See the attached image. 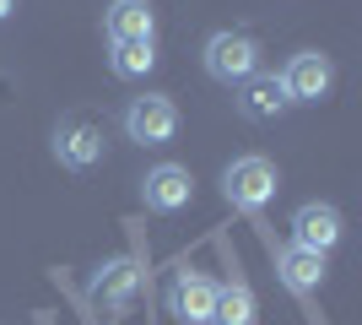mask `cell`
<instances>
[{
  "instance_id": "obj_1",
  "label": "cell",
  "mask_w": 362,
  "mask_h": 325,
  "mask_svg": "<svg viewBox=\"0 0 362 325\" xmlns=\"http://www.w3.org/2000/svg\"><path fill=\"white\" fill-rule=\"evenodd\" d=\"M206 76L211 81H222V87H238V81H249L259 71V38L255 33H211L206 38Z\"/></svg>"
},
{
  "instance_id": "obj_2",
  "label": "cell",
  "mask_w": 362,
  "mask_h": 325,
  "mask_svg": "<svg viewBox=\"0 0 362 325\" xmlns=\"http://www.w3.org/2000/svg\"><path fill=\"white\" fill-rule=\"evenodd\" d=\"M222 195L233 206H243V212H259V206L276 195V163L271 157H233L222 169Z\"/></svg>"
},
{
  "instance_id": "obj_3",
  "label": "cell",
  "mask_w": 362,
  "mask_h": 325,
  "mask_svg": "<svg viewBox=\"0 0 362 325\" xmlns=\"http://www.w3.org/2000/svg\"><path fill=\"white\" fill-rule=\"evenodd\" d=\"M124 136L141 141V147H163V141L179 136V103L168 93H141L124 108Z\"/></svg>"
},
{
  "instance_id": "obj_4",
  "label": "cell",
  "mask_w": 362,
  "mask_h": 325,
  "mask_svg": "<svg viewBox=\"0 0 362 325\" xmlns=\"http://www.w3.org/2000/svg\"><path fill=\"white\" fill-rule=\"evenodd\" d=\"M281 87H287L292 103H319L335 87V60L319 55V49H298L287 60V71H281Z\"/></svg>"
},
{
  "instance_id": "obj_5",
  "label": "cell",
  "mask_w": 362,
  "mask_h": 325,
  "mask_svg": "<svg viewBox=\"0 0 362 325\" xmlns=\"http://www.w3.org/2000/svg\"><path fill=\"white\" fill-rule=\"evenodd\" d=\"M233 108H238V120H249V125H271L292 108V98H287V87H281L276 71H255L249 81H238Z\"/></svg>"
},
{
  "instance_id": "obj_6",
  "label": "cell",
  "mask_w": 362,
  "mask_h": 325,
  "mask_svg": "<svg viewBox=\"0 0 362 325\" xmlns=\"http://www.w3.org/2000/svg\"><path fill=\"white\" fill-rule=\"evenodd\" d=\"M54 157H60V169L71 173H87L98 157H103V130L87 120V114H71V120L54 125Z\"/></svg>"
},
{
  "instance_id": "obj_7",
  "label": "cell",
  "mask_w": 362,
  "mask_h": 325,
  "mask_svg": "<svg viewBox=\"0 0 362 325\" xmlns=\"http://www.w3.org/2000/svg\"><path fill=\"white\" fill-rule=\"evenodd\" d=\"M216 309V282L206 271H179L168 282V314H179L184 325H211Z\"/></svg>"
},
{
  "instance_id": "obj_8",
  "label": "cell",
  "mask_w": 362,
  "mask_h": 325,
  "mask_svg": "<svg viewBox=\"0 0 362 325\" xmlns=\"http://www.w3.org/2000/svg\"><path fill=\"white\" fill-rule=\"evenodd\" d=\"M87 298L98 304V309H130L141 298V266L136 261H108V266H98V277L87 282Z\"/></svg>"
},
{
  "instance_id": "obj_9",
  "label": "cell",
  "mask_w": 362,
  "mask_h": 325,
  "mask_svg": "<svg viewBox=\"0 0 362 325\" xmlns=\"http://www.w3.org/2000/svg\"><path fill=\"white\" fill-rule=\"evenodd\" d=\"M341 212H335L330 201H303L298 212H292V244L303 249H319V255H330L335 244H341Z\"/></svg>"
},
{
  "instance_id": "obj_10",
  "label": "cell",
  "mask_w": 362,
  "mask_h": 325,
  "mask_svg": "<svg viewBox=\"0 0 362 325\" xmlns=\"http://www.w3.org/2000/svg\"><path fill=\"white\" fill-rule=\"evenodd\" d=\"M189 195H195V179H189V169H179V163H157V169H146V179H141V201L151 206V212H184L189 206Z\"/></svg>"
},
{
  "instance_id": "obj_11",
  "label": "cell",
  "mask_w": 362,
  "mask_h": 325,
  "mask_svg": "<svg viewBox=\"0 0 362 325\" xmlns=\"http://www.w3.org/2000/svg\"><path fill=\"white\" fill-rule=\"evenodd\" d=\"M103 33H108V44L157 38V11H151V0H114L103 11Z\"/></svg>"
},
{
  "instance_id": "obj_12",
  "label": "cell",
  "mask_w": 362,
  "mask_h": 325,
  "mask_svg": "<svg viewBox=\"0 0 362 325\" xmlns=\"http://www.w3.org/2000/svg\"><path fill=\"white\" fill-rule=\"evenodd\" d=\"M276 271H281V282H287L292 293H319L325 287V255L319 249H303V244H287L281 255H276Z\"/></svg>"
},
{
  "instance_id": "obj_13",
  "label": "cell",
  "mask_w": 362,
  "mask_h": 325,
  "mask_svg": "<svg viewBox=\"0 0 362 325\" xmlns=\"http://www.w3.org/2000/svg\"><path fill=\"white\" fill-rule=\"evenodd\" d=\"M108 71L119 81H141L157 71V38H130V44H108Z\"/></svg>"
},
{
  "instance_id": "obj_14",
  "label": "cell",
  "mask_w": 362,
  "mask_h": 325,
  "mask_svg": "<svg viewBox=\"0 0 362 325\" xmlns=\"http://www.w3.org/2000/svg\"><path fill=\"white\" fill-rule=\"evenodd\" d=\"M255 320V293L243 282H227L216 287V309H211V325H249Z\"/></svg>"
},
{
  "instance_id": "obj_15",
  "label": "cell",
  "mask_w": 362,
  "mask_h": 325,
  "mask_svg": "<svg viewBox=\"0 0 362 325\" xmlns=\"http://www.w3.org/2000/svg\"><path fill=\"white\" fill-rule=\"evenodd\" d=\"M11 11H16V0H0V22H6Z\"/></svg>"
}]
</instances>
